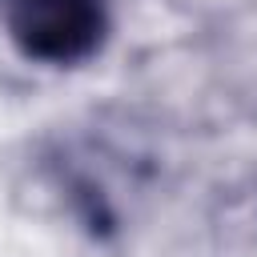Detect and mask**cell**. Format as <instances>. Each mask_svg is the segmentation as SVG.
Listing matches in <instances>:
<instances>
[{"mask_svg":"<svg viewBox=\"0 0 257 257\" xmlns=\"http://www.w3.org/2000/svg\"><path fill=\"white\" fill-rule=\"evenodd\" d=\"M4 20L28 56L64 64L100 36V0H4Z\"/></svg>","mask_w":257,"mask_h":257,"instance_id":"cell-1","label":"cell"}]
</instances>
